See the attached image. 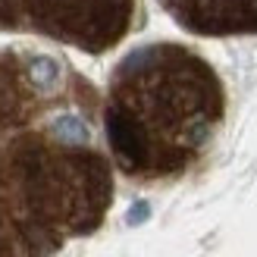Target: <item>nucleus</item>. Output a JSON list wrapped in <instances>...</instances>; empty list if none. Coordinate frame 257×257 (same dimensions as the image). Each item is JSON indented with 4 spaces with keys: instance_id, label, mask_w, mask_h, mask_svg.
<instances>
[{
    "instance_id": "1",
    "label": "nucleus",
    "mask_w": 257,
    "mask_h": 257,
    "mask_svg": "<svg viewBox=\"0 0 257 257\" xmlns=\"http://www.w3.org/2000/svg\"><path fill=\"white\" fill-rule=\"evenodd\" d=\"M94 107V88L60 60L0 50V257H50L104 223L113 170Z\"/></svg>"
},
{
    "instance_id": "4",
    "label": "nucleus",
    "mask_w": 257,
    "mask_h": 257,
    "mask_svg": "<svg viewBox=\"0 0 257 257\" xmlns=\"http://www.w3.org/2000/svg\"><path fill=\"white\" fill-rule=\"evenodd\" d=\"M160 4L191 35H257V0H160Z\"/></svg>"
},
{
    "instance_id": "3",
    "label": "nucleus",
    "mask_w": 257,
    "mask_h": 257,
    "mask_svg": "<svg viewBox=\"0 0 257 257\" xmlns=\"http://www.w3.org/2000/svg\"><path fill=\"white\" fill-rule=\"evenodd\" d=\"M135 0H0V29L35 32L104 54L132 29Z\"/></svg>"
},
{
    "instance_id": "2",
    "label": "nucleus",
    "mask_w": 257,
    "mask_h": 257,
    "mask_svg": "<svg viewBox=\"0 0 257 257\" xmlns=\"http://www.w3.org/2000/svg\"><path fill=\"white\" fill-rule=\"evenodd\" d=\"M223 113V82L201 54L173 41L145 44L122 57L110 79V157L132 179H176L204 157Z\"/></svg>"
}]
</instances>
